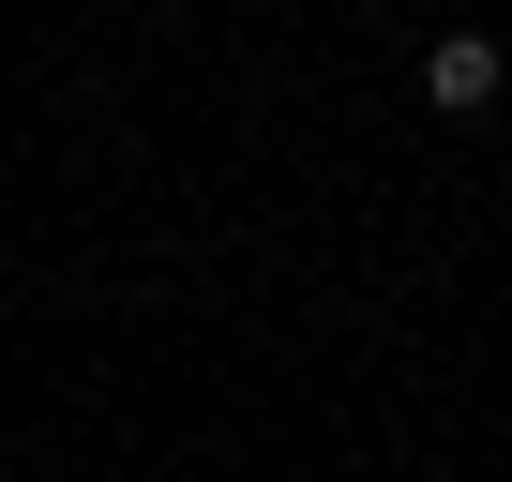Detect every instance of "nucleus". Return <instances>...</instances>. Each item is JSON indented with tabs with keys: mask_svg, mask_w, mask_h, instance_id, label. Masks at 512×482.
I'll use <instances>...</instances> for the list:
<instances>
[{
	"mask_svg": "<svg viewBox=\"0 0 512 482\" xmlns=\"http://www.w3.org/2000/svg\"><path fill=\"white\" fill-rule=\"evenodd\" d=\"M422 106H437V121H482V106H497V46H482V31H452V46L422 61Z\"/></svg>",
	"mask_w": 512,
	"mask_h": 482,
	"instance_id": "obj_1",
	"label": "nucleus"
}]
</instances>
